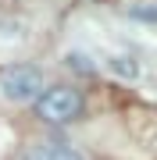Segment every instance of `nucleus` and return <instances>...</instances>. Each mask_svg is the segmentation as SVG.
I'll return each mask as SVG.
<instances>
[{
    "mask_svg": "<svg viewBox=\"0 0 157 160\" xmlns=\"http://www.w3.org/2000/svg\"><path fill=\"white\" fill-rule=\"evenodd\" d=\"M22 160H82V153H75L71 146H61V142H39Z\"/></svg>",
    "mask_w": 157,
    "mask_h": 160,
    "instance_id": "obj_3",
    "label": "nucleus"
},
{
    "mask_svg": "<svg viewBox=\"0 0 157 160\" xmlns=\"http://www.w3.org/2000/svg\"><path fill=\"white\" fill-rule=\"evenodd\" d=\"M111 68H122L125 75H136V64H128V57H114V61H111Z\"/></svg>",
    "mask_w": 157,
    "mask_h": 160,
    "instance_id": "obj_5",
    "label": "nucleus"
},
{
    "mask_svg": "<svg viewBox=\"0 0 157 160\" xmlns=\"http://www.w3.org/2000/svg\"><path fill=\"white\" fill-rule=\"evenodd\" d=\"M43 89H47L43 86V71L32 68V64H11V68L0 71V92L14 103H32Z\"/></svg>",
    "mask_w": 157,
    "mask_h": 160,
    "instance_id": "obj_2",
    "label": "nucleus"
},
{
    "mask_svg": "<svg viewBox=\"0 0 157 160\" xmlns=\"http://www.w3.org/2000/svg\"><path fill=\"white\" fill-rule=\"evenodd\" d=\"M68 61H71V68H75V71H86V75L93 71V64H89V57H82V53H71Z\"/></svg>",
    "mask_w": 157,
    "mask_h": 160,
    "instance_id": "obj_4",
    "label": "nucleus"
},
{
    "mask_svg": "<svg viewBox=\"0 0 157 160\" xmlns=\"http://www.w3.org/2000/svg\"><path fill=\"white\" fill-rule=\"evenodd\" d=\"M36 114L47 125H71L82 114V92L71 86H50L36 96Z\"/></svg>",
    "mask_w": 157,
    "mask_h": 160,
    "instance_id": "obj_1",
    "label": "nucleus"
}]
</instances>
